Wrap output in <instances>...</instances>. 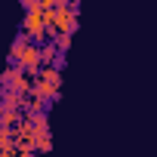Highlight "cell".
<instances>
[{"label":"cell","mask_w":157,"mask_h":157,"mask_svg":"<svg viewBox=\"0 0 157 157\" xmlns=\"http://www.w3.org/2000/svg\"><path fill=\"white\" fill-rule=\"evenodd\" d=\"M43 25L52 34H71L77 28V6L74 3H56V10L43 16Z\"/></svg>","instance_id":"6da1fadb"},{"label":"cell","mask_w":157,"mask_h":157,"mask_svg":"<svg viewBox=\"0 0 157 157\" xmlns=\"http://www.w3.org/2000/svg\"><path fill=\"white\" fill-rule=\"evenodd\" d=\"M40 49V62H52L56 59V46H37Z\"/></svg>","instance_id":"52a82bcc"},{"label":"cell","mask_w":157,"mask_h":157,"mask_svg":"<svg viewBox=\"0 0 157 157\" xmlns=\"http://www.w3.org/2000/svg\"><path fill=\"white\" fill-rule=\"evenodd\" d=\"M3 83L10 86V96H25V93H31V83H28V77H25L19 68H10V71H6Z\"/></svg>","instance_id":"277c9868"},{"label":"cell","mask_w":157,"mask_h":157,"mask_svg":"<svg viewBox=\"0 0 157 157\" xmlns=\"http://www.w3.org/2000/svg\"><path fill=\"white\" fill-rule=\"evenodd\" d=\"M37 83H43L46 90L59 93V86H62V74H59L56 68H40V71H37Z\"/></svg>","instance_id":"5b68a950"},{"label":"cell","mask_w":157,"mask_h":157,"mask_svg":"<svg viewBox=\"0 0 157 157\" xmlns=\"http://www.w3.org/2000/svg\"><path fill=\"white\" fill-rule=\"evenodd\" d=\"M13 123H19V111H13L10 105H0V129H13Z\"/></svg>","instance_id":"8992f818"},{"label":"cell","mask_w":157,"mask_h":157,"mask_svg":"<svg viewBox=\"0 0 157 157\" xmlns=\"http://www.w3.org/2000/svg\"><path fill=\"white\" fill-rule=\"evenodd\" d=\"M71 46V34H56V49H68Z\"/></svg>","instance_id":"ba28073f"},{"label":"cell","mask_w":157,"mask_h":157,"mask_svg":"<svg viewBox=\"0 0 157 157\" xmlns=\"http://www.w3.org/2000/svg\"><path fill=\"white\" fill-rule=\"evenodd\" d=\"M25 10H28V16H25V37H34V40L46 37V25H43V13L37 10V0H28Z\"/></svg>","instance_id":"3957f363"},{"label":"cell","mask_w":157,"mask_h":157,"mask_svg":"<svg viewBox=\"0 0 157 157\" xmlns=\"http://www.w3.org/2000/svg\"><path fill=\"white\" fill-rule=\"evenodd\" d=\"M10 56L16 59L19 71H34V74L40 71V49H37V43H31L25 34H22V37H16V43H13Z\"/></svg>","instance_id":"7a4b0ae2"}]
</instances>
